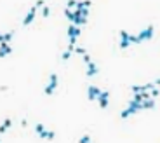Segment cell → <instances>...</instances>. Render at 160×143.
<instances>
[{"label": "cell", "instance_id": "19", "mask_svg": "<svg viewBox=\"0 0 160 143\" xmlns=\"http://www.w3.org/2000/svg\"><path fill=\"white\" fill-rule=\"evenodd\" d=\"M73 54V52H70V51H64L63 54H61V58H63V61H68L70 60V56Z\"/></svg>", "mask_w": 160, "mask_h": 143}, {"label": "cell", "instance_id": "1", "mask_svg": "<svg viewBox=\"0 0 160 143\" xmlns=\"http://www.w3.org/2000/svg\"><path fill=\"white\" fill-rule=\"evenodd\" d=\"M139 110H143V108H141V103L130 100L129 105H127V108H124V110H122L120 117H122V119H127V117H130V115H136Z\"/></svg>", "mask_w": 160, "mask_h": 143}, {"label": "cell", "instance_id": "20", "mask_svg": "<svg viewBox=\"0 0 160 143\" xmlns=\"http://www.w3.org/2000/svg\"><path fill=\"white\" fill-rule=\"evenodd\" d=\"M79 143H90V136L89 134H84V136L79 140Z\"/></svg>", "mask_w": 160, "mask_h": 143}, {"label": "cell", "instance_id": "17", "mask_svg": "<svg viewBox=\"0 0 160 143\" xmlns=\"http://www.w3.org/2000/svg\"><path fill=\"white\" fill-rule=\"evenodd\" d=\"M64 16L70 19V23H73V10L71 9H64Z\"/></svg>", "mask_w": 160, "mask_h": 143}, {"label": "cell", "instance_id": "25", "mask_svg": "<svg viewBox=\"0 0 160 143\" xmlns=\"http://www.w3.org/2000/svg\"><path fill=\"white\" fill-rule=\"evenodd\" d=\"M35 7H37V9H39V7H44V2H42V0H39V2H35Z\"/></svg>", "mask_w": 160, "mask_h": 143}, {"label": "cell", "instance_id": "8", "mask_svg": "<svg viewBox=\"0 0 160 143\" xmlns=\"http://www.w3.org/2000/svg\"><path fill=\"white\" fill-rule=\"evenodd\" d=\"M35 16H37V7L33 5L28 12H26V16H24V19H23V25L24 26H28V25H31L33 23V19H35Z\"/></svg>", "mask_w": 160, "mask_h": 143}, {"label": "cell", "instance_id": "26", "mask_svg": "<svg viewBox=\"0 0 160 143\" xmlns=\"http://www.w3.org/2000/svg\"><path fill=\"white\" fill-rule=\"evenodd\" d=\"M26 126H28V121H26V119H23V121H21V127H26Z\"/></svg>", "mask_w": 160, "mask_h": 143}, {"label": "cell", "instance_id": "13", "mask_svg": "<svg viewBox=\"0 0 160 143\" xmlns=\"http://www.w3.org/2000/svg\"><path fill=\"white\" fill-rule=\"evenodd\" d=\"M141 108L143 110H151V108H155V100H146V101L141 103Z\"/></svg>", "mask_w": 160, "mask_h": 143}, {"label": "cell", "instance_id": "21", "mask_svg": "<svg viewBox=\"0 0 160 143\" xmlns=\"http://www.w3.org/2000/svg\"><path fill=\"white\" fill-rule=\"evenodd\" d=\"M150 94H151V100H155V98H159V96H160V89L157 87V89H153Z\"/></svg>", "mask_w": 160, "mask_h": 143}, {"label": "cell", "instance_id": "14", "mask_svg": "<svg viewBox=\"0 0 160 143\" xmlns=\"http://www.w3.org/2000/svg\"><path fill=\"white\" fill-rule=\"evenodd\" d=\"M10 126H12V121H10V119H5V121H4V124L0 126V133H5Z\"/></svg>", "mask_w": 160, "mask_h": 143}, {"label": "cell", "instance_id": "4", "mask_svg": "<svg viewBox=\"0 0 160 143\" xmlns=\"http://www.w3.org/2000/svg\"><path fill=\"white\" fill-rule=\"evenodd\" d=\"M56 87H58V75H56V73H52V75L49 77V84H47V87L44 89V92H45L47 96H50L52 92L56 91Z\"/></svg>", "mask_w": 160, "mask_h": 143}, {"label": "cell", "instance_id": "15", "mask_svg": "<svg viewBox=\"0 0 160 143\" xmlns=\"http://www.w3.org/2000/svg\"><path fill=\"white\" fill-rule=\"evenodd\" d=\"M75 54H80V56H84V54H87V51H85V47H82V45H75Z\"/></svg>", "mask_w": 160, "mask_h": 143}, {"label": "cell", "instance_id": "24", "mask_svg": "<svg viewBox=\"0 0 160 143\" xmlns=\"http://www.w3.org/2000/svg\"><path fill=\"white\" fill-rule=\"evenodd\" d=\"M82 58H84V63H85V65H87V63H90V61H92V60H90V56H89V54H84Z\"/></svg>", "mask_w": 160, "mask_h": 143}, {"label": "cell", "instance_id": "23", "mask_svg": "<svg viewBox=\"0 0 160 143\" xmlns=\"http://www.w3.org/2000/svg\"><path fill=\"white\" fill-rule=\"evenodd\" d=\"M132 44H139V40H138V35H130V45Z\"/></svg>", "mask_w": 160, "mask_h": 143}, {"label": "cell", "instance_id": "5", "mask_svg": "<svg viewBox=\"0 0 160 143\" xmlns=\"http://www.w3.org/2000/svg\"><path fill=\"white\" fill-rule=\"evenodd\" d=\"M101 94V89L98 86H89L87 87V98H89V101H94V100H98Z\"/></svg>", "mask_w": 160, "mask_h": 143}, {"label": "cell", "instance_id": "11", "mask_svg": "<svg viewBox=\"0 0 160 143\" xmlns=\"http://www.w3.org/2000/svg\"><path fill=\"white\" fill-rule=\"evenodd\" d=\"M14 37V31H7V33H0V44H10Z\"/></svg>", "mask_w": 160, "mask_h": 143}, {"label": "cell", "instance_id": "9", "mask_svg": "<svg viewBox=\"0 0 160 143\" xmlns=\"http://www.w3.org/2000/svg\"><path fill=\"white\" fill-rule=\"evenodd\" d=\"M98 65H96V63L94 61H90V63H87V72H85V73H87V77H94V75H98Z\"/></svg>", "mask_w": 160, "mask_h": 143}, {"label": "cell", "instance_id": "2", "mask_svg": "<svg viewBox=\"0 0 160 143\" xmlns=\"http://www.w3.org/2000/svg\"><path fill=\"white\" fill-rule=\"evenodd\" d=\"M66 33H68V40H70V45H77V40H79L80 37V28L79 26H75V25H68V28H66Z\"/></svg>", "mask_w": 160, "mask_h": 143}, {"label": "cell", "instance_id": "7", "mask_svg": "<svg viewBox=\"0 0 160 143\" xmlns=\"http://www.w3.org/2000/svg\"><path fill=\"white\" fill-rule=\"evenodd\" d=\"M108 101H110V92L108 91H101L99 98H98V103H99V108H106L108 107Z\"/></svg>", "mask_w": 160, "mask_h": 143}, {"label": "cell", "instance_id": "16", "mask_svg": "<svg viewBox=\"0 0 160 143\" xmlns=\"http://www.w3.org/2000/svg\"><path fill=\"white\" fill-rule=\"evenodd\" d=\"M35 131H37V134H42L44 131H45L44 124H42V122H37V126H35Z\"/></svg>", "mask_w": 160, "mask_h": 143}, {"label": "cell", "instance_id": "3", "mask_svg": "<svg viewBox=\"0 0 160 143\" xmlns=\"http://www.w3.org/2000/svg\"><path fill=\"white\" fill-rule=\"evenodd\" d=\"M153 33H155V26L150 25V26H146L143 31L138 33V40L139 42H144V40H151L153 39Z\"/></svg>", "mask_w": 160, "mask_h": 143}, {"label": "cell", "instance_id": "22", "mask_svg": "<svg viewBox=\"0 0 160 143\" xmlns=\"http://www.w3.org/2000/svg\"><path fill=\"white\" fill-rule=\"evenodd\" d=\"M71 7H77V2H75V0H70V2H66V9H71Z\"/></svg>", "mask_w": 160, "mask_h": 143}, {"label": "cell", "instance_id": "18", "mask_svg": "<svg viewBox=\"0 0 160 143\" xmlns=\"http://www.w3.org/2000/svg\"><path fill=\"white\" fill-rule=\"evenodd\" d=\"M49 14H50V7L44 5V7H42V16H44V18H49Z\"/></svg>", "mask_w": 160, "mask_h": 143}, {"label": "cell", "instance_id": "28", "mask_svg": "<svg viewBox=\"0 0 160 143\" xmlns=\"http://www.w3.org/2000/svg\"><path fill=\"white\" fill-rule=\"evenodd\" d=\"M90 143H92V142H90Z\"/></svg>", "mask_w": 160, "mask_h": 143}, {"label": "cell", "instance_id": "6", "mask_svg": "<svg viewBox=\"0 0 160 143\" xmlns=\"http://www.w3.org/2000/svg\"><path fill=\"white\" fill-rule=\"evenodd\" d=\"M129 45H130V33L122 30L120 31V49H127Z\"/></svg>", "mask_w": 160, "mask_h": 143}, {"label": "cell", "instance_id": "10", "mask_svg": "<svg viewBox=\"0 0 160 143\" xmlns=\"http://www.w3.org/2000/svg\"><path fill=\"white\" fill-rule=\"evenodd\" d=\"M12 52V45L10 44H0V58H5Z\"/></svg>", "mask_w": 160, "mask_h": 143}, {"label": "cell", "instance_id": "27", "mask_svg": "<svg viewBox=\"0 0 160 143\" xmlns=\"http://www.w3.org/2000/svg\"><path fill=\"white\" fill-rule=\"evenodd\" d=\"M155 86H157V87H160V79H157V80H155Z\"/></svg>", "mask_w": 160, "mask_h": 143}, {"label": "cell", "instance_id": "12", "mask_svg": "<svg viewBox=\"0 0 160 143\" xmlns=\"http://www.w3.org/2000/svg\"><path fill=\"white\" fill-rule=\"evenodd\" d=\"M39 138H42V140H54V138H56V133H54V131H47V129H45L42 134H39Z\"/></svg>", "mask_w": 160, "mask_h": 143}]
</instances>
